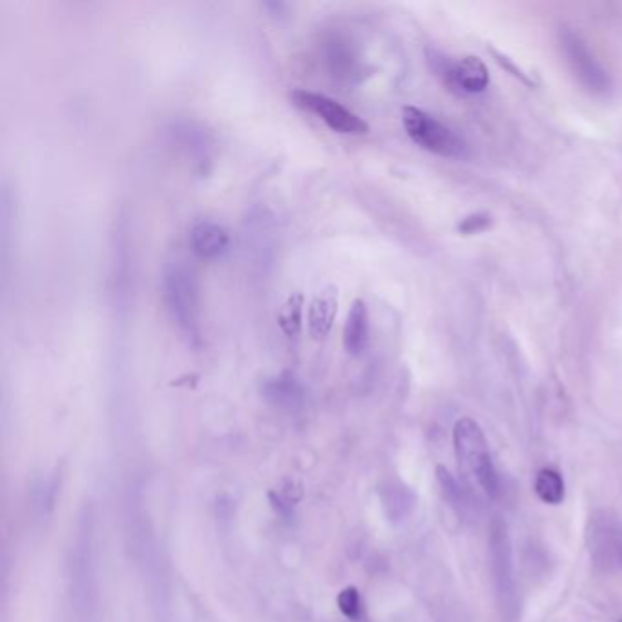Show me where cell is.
<instances>
[{"mask_svg": "<svg viewBox=\"0 0 622 622\" xmlns=\"http://www.w3.org/2000/svg\"><path fill=\"white\" fill-rule=\"evenodd\" d=\"M166 309L188 342L201 340V298L194 272L185 263H170L163 274Z\"/></svg>", "mask_w": 622, "mask_h": 622, "instance_id": "6da1fadb", "label": "cell"}, {"mask_svg": "<svg viewBox=\"0 0 622 622\" xmlns=\"http://www.w3.org/2000/svg\"><path fill=\"white\" fill-rule=\"evenodd\" d=\"M453 442L458 467L464 477L477 484L489 498H497L500 493L497 469L493 466L488 440L482 427L473 418H460L453 431Z\"/></svg>", "mask_w": 622, "mask_h": 622, "instance_id": "7a4b0ae2", "label": "cell"}, {"mask_svg": "<svg viewBox=\"0 0 622 622\" xmlns=\"http://www.w3.org/2000/svg\"><path fill=\"white\" fill-rule=\"evenodd\" d=\"M402 123L409 139L431 154L442 157L466 156V145L451 128L416 106H405Z\"/></svg>", "mask_w": 622, "mask_h": 622, "instance_id": "3957f363", "label": "cell"}, {"mask_svg": "<svg viewBox=\"0 0 622 622\" xmlns=\"http://www.w3.org/2000/svg\"><path fill=\"white\" fill-rule=\"evenodd\" d=\"M291 99L301 110L316 115L320 121L331 128L332 132L342 135H363L369 132V125L353 110L331 99L329 95L296 90Z\"/></svg>", "mask_w": 622, "mask_h": 622, "instance_id": "277c9868", "label": "cell"}, {"mask_svg": "<svg viewBox=\"0 0 622 622\" xmlns=\"http://www.w3.org/2000/svg\"><path fill=\"white\" fill-rule=\"evenodd\" d=\"M560 42H562V48L568 57V63L571 64L575 75L581 79V83L591 92H597V94L608 92L612 86L610 77H608V73L602 70L601 64L593 59V55L588 52V48L581 41V37L570 32V30H566L560 35Z\"/></svg>", "mask_w": 622, "mask_h": 622, "instance_id": "5b68a950", "label": "cell"}, {"mask_svg": "<svg viewBox=\"0 0 622 622\" xmlns=\"http://www.w3.org/2000/svg\"><path fill=\"white\" fill-rule=\"evenodd\" d=\"M591 557L604 568L622 566V524L602 515L601 519L591 520Z\"/></svg>", "mask_w": 622, "mask_h": 622, "instance_id": "8992f818", "label": "cell"}, {"mask_svg": "<svg viewBox=\"0 0 622 622\" xmlns=\"http://www.w3.org/2000/svg\"><path fill=\"white\" fill-rule=\"evenodd\" d=\"M442 73L447 86L458 94H480L489 86L486 64L471 55L458 59L457 63L446 64Z\"/></svg>", "mask_w": 622, "mask_h": 622, "instance_id": "52a82bcc", "label": "cell"}, {"mask_svg": "<svg viewBox=\"0 0 622 622\" xmlns=\"http://www.w3.org/2000/svg\"><path fill=\"white\" fill-rule=\"evenodd\" d=\"M325 63L329 73L340 83L353 84L362 73V64L354 53L351 42L340 35H332L325 42Z\"/></svg>", "mask_w": 622, "mask_h": 622, "instance_id": "ba28073f", "label": "cell"}, {"mask_svg": "<svg viewBox=\"0 0 622 622\" xmlns=\"http://www.w3.org/2000/svg\"><path fill=\"white\" fill-rule=\"evenodd\" d=\"M190 245L199 258L216 260L229 249V232L210 219H201L190 229Z\"/></svg>", "mask_w": 622, "mask_h": 622, "instance_id": "9c48e42d", "label": "cell"}, {"mask_svg": "<svg viewBox=\"0 0 622 622\" xmlns=\"http://www.w3.org/2000/svg\"><path fill=\"white\" fill-rule=\"evenodd\" d=\"M336 312H338V289L327 285L322 291L316 292V296L312 298L311 305H309L307 322H309V334L312 340L322 342L329 336Z\"/></svg>", "mask_w": 622, "mask_h": 622, "instance_id": "30bf717a", "label": "cell"}, {"mask_svg": "<svg viewBox=\"0 0 622 622\" xmlns=\"http://www.w3.org/2000/svg\"><path fill=\"white\" fill-rule=\"evenodd\" d=\"M369 343V309L363 300H354L343 325V347L351 356H360Z\"/></svg>", "mask_w": 622, "mask_h": 622, "instance_id": "8fae6325", "label": "cell"}, {"mask_svg": "<svg viewBox=\"0 0 622 622\" xmlns=\"http://www.w3.org/2000/svg\"><path fill=\"white\" fill-rule=\"evenodd\" d=\"M491 551H493V564L497 570L498 590L504 595L513 593V577H511V557H509V539L506 526L495 522L491 529Z\"/></svg>", "mask_w": 622, "mask_h": 622, "instance_id": "7c38bea8", "label": "cell"}, {"mask_svg": "<svg viewBox=\"0 0 622 622\" xmlns=\"http://www.w3.org/2000/svg\"><path fill=\"white\" fill-rule=\"evenodd\" d=\"M303 307L305 298L301 292H292L281 305L278 312V327L287 340H296L300 336L303 327Z\"/></svg>", "mask_w": 622, "mask_h": 622, "instance_id": "4fadbf2b", "label": "cell"}, {"mask_svg": "<svg viewBox=\"0 0 622 622\" xmlns=\"http://www.w3.org/2000/svg\"><path fill=\"white\" fill-rule=\"evenodd\" d=\"M535 493L544 504H551V506L560 504L566 495V486L559 471L551 467L540 469L539 475L535 478Z\"/></svg>", "mask_w": 622, "mask_h": 622, "instance_id": "5bb4252c", "label": "cell"}, {"mask_svg": "<svg viewBox=\"0 0 622 622\" xmlns=\"http://www.w3.org/2000/svg\"><path fill=\"white\" fill-rule=\"evenodd\" d=\"M267 396L276 404H298L301 400L300 385L291 376H283L267 384Z\"/></svg>", "mask_w": 622, "mask_h": 622, "instance_id": "9a60e30c", "label": "cell"}, {"mask_svg": "<svg viewBox=\"0 0 622 622\" xmlns=\"http://www.w3.org/2000/svg\"><path fill=\"white\" fill-rule=\"evenodd\" d=\"M338 608L342 610L345 617L349 619H358L360 610H362V601H360V593L356 588H345L338 595Z\"/></svg>", "mask_w": 622, "mask_h": 622, "instance_id": "2e32d148", "label": "cell"}, {"mask_svg": "<svg viewBox=\"0 0 622 622\" xmlns=\"http://www.w3.org/2000/svg\"><path fill=\"white\" fill-rule=\"evenodd\" d=\"M491 223H493V221H491V216L478 212V214H471V216L462 219V221L458 223L457 230L460 234L469 236V234H478V232L488 230L489 227H491Z\"/></svg>", "mask_w": 622, "mask_h": 622, "instance_id": "e0dca14e", "label": "cell"}, {"mask_svg": "<svg viewBox=\"0 0 622 622\" xmlns=\"http://www.w3.org/2000/svg\"><path fill=\"white\" fill-rule=\"evenodd\" d=\"M436 475L440 480V486L444 489V495H446L449 502H453V506H458L457 500L460 498V489L457 486V480L449 475V471L444 467H438L436 469Z\"/></svg>", "mask_w": 622, "mask_h": 622, "instance_id": "ac0fdd59", "label": "cell"}, {"mask_svg": "<svg viewBox=\"0 0 622 622\" xmlns=\"http://www.w3.org/2000/svg\"><path fill=\"white\" fill-rule=\"evenodd\" d=\"M489 52L493 53V57H495V61H497V63L500 64V66H504V68H506L508 72L513 73L515 77H519L522 83L529 84V86H533V84H535L533 83V81H531V79H529L526 73L520 70L517 64L513 63V61L509 59L508 55H504V53L498 52V50H495V48H489Z\"/></svg>", "mask_w": 622, "mask_h": 622, "instance_id": "d6986e66", "label": "cell"}]
</instances>
